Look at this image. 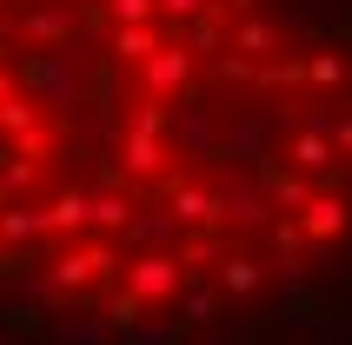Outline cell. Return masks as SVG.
Wrapping results in <instances>:
<instances>
[{
    "mask_svg": "<svg viewBox=\"0 0 352 345\" xmlns=\"http://www.w3.org/2000/svg\"><path fill=\"white\" fill-rule=\"evenodd\" d=\"M126 286H133V299H166V292L179 286V259H166V252H153V259H140Z\"/></svg>",
    "mask_w": 352,
    "mask_h": 345,
    "instance_id": "6da1fadb",
    "label": "cell"
},
{
    "mask_svg": "<svg viewBox=\"0 0 352 345\" xmlns=\"http://www.w3.org/2000/svg\"><path fill=\"white\" fill-rule=\"evenodd\" d=\"M186 74H193V54H186V47H160V54L146 60V80H153L160 93H173Z\"/></svg>",
    "mask_w": 352,
    "mask_h": 345,
    "instance_id": "7a4b0ae2",
    "label": "cell"
},
{
    "mask_svg": "<svg viewBox=\"0 0 352 345\" xmlns=\"http://www.w3.org/2000/svg\"><path fill=\"white\" fill-rule=\"evenodd\" d=\"M346 199H313V206H306V212H299V226H306V232H313V239H333V232H346Z\"/></svg>",
    "mask_w": 352,
    "mask_h": 345,
    "instance_id": "3957f363",
    "label": "cell"
},
{
    "mask_svg": "<svg viewBox=\"0 0 352 345\" xmlns=\"http://www.w3.org/2000/svg\"><path fill=\"white\" fill-rule=\"evenodd\" d=\"M113 54H120V60H140V67H146V60L160 54V40H153V27H120V34H113Z\"/></svg>",
    "mask_w": 352,
    "mask_h": 345,
    "instance_id": "277c9868",
    "label": "cell"
},
{
    "mask_svg": "<svg viewBox=\"0 0 352 345\" xmlns=\"http://www.w3.org/2000/svg\"><path fill=\"white\" fill-rule=\"evenodd\" d=\"M153 7H160V0H113V20H120V27H146Z\"/></svg>",
    "mask_w": 352,
    "mask_h": 345,
    "instance_id": "5b68a950",
    "label": "cell"
},
{
    "mask_svg": "<svg viewBox=\"0 0 352 345\" xmlns=\"http://www.w3.org/2000/svg\"><path fill=\"white\" fill-rule=\"evenodd\" d=\"M226 286H233V292H253L259 286V266H253V259H226Z\"/></svg>",
    "mask_w": 352,
    "mask_h": 345,
    "instance_id": "8992f818",
    "label": "cell"
},
{
    "mask_svg": "<svg viewBox=\"0 0 352 345\" xmlns=\"http://www.w3.org/2000/svg\"><path fill=\"white\" fill-rule=\"evenodd\" d=\"M166 14H179V20H193V14H206V0H160Z\"/></svg>",
    "mask_w": 352,
    "mask_h": 345,
    "instance_id": "52a82bcc",
    "label": "cell"
},
{
    "mask_svg": "<svg viewBox=\"0 0 352 345\" xmlns=\"http://www.w3.org/2000/svg\"><path fill=\"white\" fill-rule=\"evenodd\" d=\"M239 47H273V27H239Z\"/></svg>",
    "mask_w": 352,
    "mask_h": 345,
    "instance_id": "ba28073f",
    "label": "cell"
},
{
    "mask_svg": "<svg viewBox=\"0 0 352 345\" xmlns=\"http://www.w3.org/2000/svg\"><path fill=\"white\" fill-rule=\"evenodd\" d=\"M226 7H239V14H253V7H259V0H226Z\"/></svg>",
    "mask_w": 352,
    "mask_h": 345,
    "instance_id": "9c48e42d",
    "label": "cell"
}]
</instances>
